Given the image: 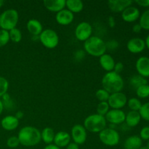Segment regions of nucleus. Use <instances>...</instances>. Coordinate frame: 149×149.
<instances>
[{
  "instance_id": "43",
  "label": "nucleus",
  "mask_w": 149,
  "mask_h": 149,
  "mask_svg": "<svg viewBox=\"0 0 149 149\" xmlns=\"http://www.w3.org/2000/svg\"><path fill=\"white\" fill-rule=\"evenodd\" d=\"M108 24H109V27L113 28L116 26V20L113 16H109L108 17Z\"/></svg>"
},
{
  "instance_id": "21",
  "label": "nucleus",
  "mask_w": 149,
  "mask_h": 149,
  "mask_svg": "<svg viewBox=\"0 0 149 149\" xmlns=\"http://www.w3.org/2000/svg\"><path fill=\"white\" fill-rule=\"evenodd\" d=\"M99 63L102 68L107 72L113 71L116 63L113 57L108 53L103 54L99 58Z\"/></svg>"
},
{
  "instance_id": "5",
  "label": "nucleus",
  "mask_w": 149,
  "mask_h": 149,
  "mask_svg": "<svg viewBox=\"0 0 149 149\" xmlns=\"http://www.w3.org/2000/svg\"><path fill=\"white\" fill-rule=\"evenodd\" d=\"M19 20L18 12L15 9H7L0 15V28L10 31L16 28Z\"/></svg>"
},
{
  "instance_id": "45",
  "label": "nucleus",
  "mask_w": 149,
  "mask_h": 149,
  "mask_svg": "<svg viewBox=\"0 0 149 149\" xmlns=\"http://www.w3.org/2000/svg\"><path fill=\"white\" fill-rule=\"evenodd\" d=\"M65 149H79V146L77 145L75 143H70L66 147Z\"/></svg>"
},
{
  "instance_id": "37",
  "label": "nucleus",
  "mask_w": 149,
  "mask_h": 149,
  "mask_svg": "<svg viewBox=\"0 0 149 149\" xmlns=\"http://www.w3.org/2000/svg\"><path fill=\"white\" fill-rule=\"evenodd\" d=\"M106 50L113 51L119 47V42L116 39H110L106 42Z\"/></svg>"
},
{
  "instance_id": "50",
  "label": "nucleus",
  "mask_w": 149,
  "mask_h": 149,
  "mask_svg": "<svg viewBox=\"0 0 149 149\" xmlns=\"http://www.w3.org/2000/svg\"><path fill=\"white\" fill-rule=\"evenodd\" d=\"M4 1H3V0H0V7H2L3 5H4Z\"/></svg>"
},
{
  "instance_id": "4",
  "label": "nucleus",
  "mask_w": 149,
  "mask_h": 149,
  "mask_svg": "<svg viewBox=\"0 0 149 149\" xmlns=\"http://www.w3.org/2000/svg\"><path fill=\"white\" fill-rule=\"evenodd\" d=\"M107 122L105 116L97 113L89 115L84 120V127L88 132L92 133H100L106 128Z\"/></svg>"
},
{
  "instance_id": "19",
  "label": "nucleus",
  "mask_w": 149,
  "mask_h": 149,
  "mask_svg": "<svg viewBox=\"0 0 149 149\" xmlns=\"http://www.w3.org/2000/svg\"><path fill=\"white\" fill-rule=\"evenodd\" d=\"M18 125L19 120L13 115L4 116L1 121V126L4 130L13 131L17 129Z\"/></svg>"
},
{
  "instance_id": "6",
  "label": "nucleus",
  "mask_w": 149,
  "mask_h": 149,
  "mask_svg": "<svg viewBox=\"0 0 149 149\" xmlns=\"http://www.w3.org/2000/svg\"><path fill=\"white\" fill-rule=\"evenodd\" d=\"M39 40L45 47L47 49H55L59 44V36L53 29H44L39 36Z\"/></svg>"
},
{
  "instance_id": "26",
  "label": "nucleus",
  "mask_w": 149,
  "mask_h": 149,
  "mask_svg": "<svg viewBox=\"0 0 149 149\" xmlns=\"http://www.w3.org/2000/svg\"><path fill=\"white\" fill-rule=\"evenodd\" d=\"M129 84L132 88H133L134 90H136L138 87H141L143 84H148V81H147L146 79L141 77L139 74H135V75H133L130 77Z\"/></svg>"
},
{
  "instance_id": "24",
  "label": "nucleus",
  "mask_w": 149,
  "mask_h": 149,
  "mask_svg": "<svg viewBox=\"0 0 149 149\" xmlns=\"http://www.w3.org/2000/svg\"><path fill=\"white\" fill-rule=\"evenodd\" d=\"M65 7H67V10L75 14L82 11L84 9V3L81 0H66Z\"/></svg>"
},
{
  "instance_id": "44",
  "label": "nucleus",
  "mask_w": 149,
  "mask_h": 149,
  "mask_svg": "<svg viewBox=\"0 0 149 149\" xmlns=\"http://www.w3.org/2000/svg\"><path fill=\"white\" fill-rule=\"evenodd\" d=\"M141 31H142V28L140 26L139 23H136V24L133 25V26H132V31L134 33H140Z\"/></svg>"
},
{
  "instance_id": "2",
  "label": "nucleus",
  "mask_w": 149,
  "mask_h": 149,
  "mask_svg": "<svg viewBox=\"0 0 149 149\" xmlns=\"http://www.w3.org/2000/svg\"><path fill=\"white\" fill-rule=\"evenodd\" d=\"M103 89L109 92L110 94L122 92L125 86V81L120 74L110 71L103 77L101 80Z\"/></svg>"
},
{
  "instance_id": "14",
  "label": "nucleus",
  "mask_w": 149,
  "mask_h": 149,
  "mask_svg": "<svg viewBox=\"0 0 149 149\" xmlns=\"http://www.w3.org/2000/svg\"><path fill=\"white\" fill-rule=\"evenodd\" d=\"M133 3L132 0H109L108 1L109 8L113 13H122Z\"/></svg>"
},
{
  "instance_id": "3",
  "label": "nucleus",
  "mask_w": 149,
  "mask_h": 149,
  "mask_svg": "<svg viewBox=\"0 0 149 149\" xmlns=\"http://www.w3.org/2000/svg\"><path fill=\"white\" fill-rule=\"evenodd\" d=\"M84 50L88 55L99 57L106 53V42L97 36H92L84 42Z\"/></svg>"
},
{
  "instance_id": "7",
  "label": "nucleus",
  "mask_w": 149,
  "mask_h": 149,
  "mask_svg": "<svg viewBox=\"0 0 149 149\" xmlns=\"http://www.w3.org/2000/svg\"><path fill=\"white\" fill-rule=\"evenodd\" d=\"M99 134V139L103 144L113 147L117 146L120 141V135L113 128H105Z\"/></svg>"
},
{
  "instance_id": "28",
  "label": "nucleus",
  "mask_w": 149,
  "mask_h": 149,
  "mask_svg": "<svg viewBox=\"0 0 149 149\" xmlns=\"http://www.w3.org/2000/svg\"><path fill=\"white\" fill-rule=\"evenodd\" d=\"M127 105L128 107L131 111H139L140 109L142 106V103L138 97H131V98L127 100Z\"/></svg>"
},
{
  "instance_id": "15",
  "label": "nucleus",
  "mask_w": 149,
  "mask_h": 149,
  "mask_svg": "<svg viewBox=\"0 0 149 149\" xmlns=\"http://www.w3.org/2000/svg\"><path fill=\"white\" fill-rule=\"evenodd\" d=\"M141 16V13L138 7L130 6L122 13V17L124 21L127 23H132L138 20Z\"/></svg>"
},
{
  "instance_id": "41",
  "label": "nucleus",
  "mask_w": 149,
  "mask_h": 149,
  "mask_svg": "<svg viewBox=\"0 0 149 149\" xmlns=\"http://www.w3.org/2000/svg\"><path fill=\"white\" fill-rule=\"evenodd\" d=\"M124 70V64L122 62H117L115 63L114 68H113V71L117 74H120L121 72Z\"/></svg>"
},
{
  "instance_id": "25",
  "label": "nucleus",
  "mask_w": 149,
  "mask_h": 149,
  "mask_svg": "<svg viewBox=\"0 0 149 149\" xmlns=\"http://www.w3.org/2000/svg\"><path fill=\"white\" fill-rule=\"evenodd\" d=\"M55 132L52 128L45 127L42 130L41 132V141H43L45 143L49 145V144H52L54 141V138H55Z\"/></svg>"
},
{
  "instance_id": "42",
  "label": "nucleus",
  "mask_w": 149,
  "mask_h": 149,
  "mask_svg": "<svg viewBox=\"0 0 149 149\" xmlns=\"http://www.w3.org/2000/svg\"><path fill=\"white\" fill-rule=\"evenodd\" d=\"M138 5L143 7H149V0H136L135 1Z\"/></svg>"
},
{
  "instance_id": "29",
  "label": "nucleus",
  "mask_w": 149,
  "mask_h": 149,
  "mask_svg": "<svg viewBox=\"0 0 149 149\" xmlns=\"http://www.w3.org/2000/svg\"><path fill=\"white\" fill-rule=\"evenodd\" d=\"M9 35H10V39L14 43H19L23 38L21 31L17 28H15L10 30L9 31Z\"/></svg>"
},
{
  "instance_id": "51",
  "label": "nucleus",
  "mask_w": 149,
  "mask_h": 149,
  "mask_svg": "<svg viewBox=\"0 0 149 149\" xmlns=\"http://www.w3.org/2000/svg\"><path fill=\"white\" fill-rule=\"evenodd\" d=\"M139 149H148V148H147L146 146H141Z\"/></svg>"
},
{
  "instance_id": "47",
  "label": "nucleus",
  "mask_w": 149,
  "mask_h": 149,
  "mask_svg": "<svg viewBox=\"0 0 149 149\" xmlns=\"http://www.w3.org/2000/svg\"><path fill=\"white\" fill-rule=\"evenodd\" d=\"M15 116V117L19 120V119H22V118L23 117V113L22 111H18L17 112H16Z\"/></svg>"
},
{
  "instance_id": "12",
  "label": "nucleus",
  "mask_w": 149,
  "mask_h": 149,
  "mask_svg": "<svg viewBox=\"0 0 149 149\" xmlns=\"http://www.w3.org/2000/svg\"><path fill=\"white\" fill-rule=\"evenodd\" d=\"M127 48L132 54L141 53L146 48L145 40L139 37L132 38L127 43Z\"/></svg>"
},
{
  "instance_id": "13",
  "label": "nucleus",
  "mask_w": 149,
  "mask_h": 149,
  "mask_svg": "<svg viewBox=\"0 0 149 149\" xmlns=\"http://www.w3.org/2000/svg\"><path fill=\"white\" fill-rule=\"evenodd\" d=\"M135 68L141 77L144 78L149 77V58L147 56H141L135 63Z\"/></svg>"
},
{
  "instance_id": "33",
  "label": "nucleus",
  "mask_w": 149,
  "mask_h": 149,
  "mask_svg": "<svg viewBox=\"0 0 149 149\" xmlns=\"http://www.w3.org/2000/svg\"><path fill=\"white\" fill-rule=\"evenodd\" d=\"M138 112L141 115V119L149 122V102L142 104V106Z\"/></svg>"
},
{
  "instance_id": "35",
  "label": "nucleus",
  "mask_w": 149,
  "mask_h": 149,
  "mask_svg": "<svg viewBox=\"0 0 149 149\" xmlns=\"http://www.w3.org/2000/svg\"><path fill=\"white\" fill-rule=\"evenodd\" d=\"M9 88V82L7 79L0 77V97L7 93Z\"/></svg>"
},
{
  "instance_id": "1",
  "label": "nucleus",
  "mask_w": 149,
  "mask_h": 149,
  "mask_svg": "<svg viewBox=\"0 0 149 149\" xmlns=\"http://www.w3.org/2000/svg\"><path fill=\"white\" fill-rule=\"evenodd\" d=\"M20 144L26 147L35 146L41 141V132L33 126H25L17 134Z\"/></svg>"
},
{
  "instance_id": "36",
  "label": "nucleus",
  "mask_w": 149,
  "mask_h": 149,
  "mask_svg": "<svg viewBox=\"0 0 149 149\" xmlns=\"http://www.w3.org/2000/svg\"><path fill=\"white\" fill-rule=\"evenodd\" d=\"M20 145V141L17 136H11L7 139V146L10 148H15Z\"/></svg>"
},
{
  "instance_id": "16",
  "label": "nucleus",
  "mask_w": 149,
  "mask_h": 149,
  "mask_svg": "<svg viewBox=\"0 0 149 149\" xmlns=\"http://www.w3.org/2000/svg\"><path fill=\"white\" fill-rule=\"evenodd\" d=\"M55 20L61 26H68L74 20V14L67 9H63L56 13Z\"/></svg>"
},
{
  "instance_id": "10",
  "label": "nucleus",
  "mask_w": 149,
  "mask_h": 149,
  "mask_svg": "<svg viewBox=\"0 0 149 149\" xmlns=\"http://www.w3.org/2000/svg\"><path fill=\"white\" fill-rule=\"evenodd\" d=\"M71 138L74 143L80 146L84 144L87 141V132L84 126L81 125H75L71 130Z\"/></svg>"
},
{
  "instance_id": "18",
  "label": "nucleus",
  "mask_w": 149,
  "mask_h": 149,
  "mask_svg": "<svg viewBox=\"0 0 149 149\" xmlns=\"http://www.w3.org/2000/svg\"><path fill=\"white\" fill-rule=\"evenodd\" d=\"M45 8L52 13H58L65 7V0H44Z\"/></svg>"
},
{
  "instance_id": "27",
  "label": "nucleus",
  "mask_w": 149,
  "mask_h": 149,
  "mask_svg": "<svg viewBox=\"0 0 149 149\" xmlns=\"http://www.w3.org/2000/svg\"><path fill=\"white\" fill-rule=\"evenodd\" d=\"M139 24L142 29L149 31V10L144 11L139 17Z\"/></svg>"
},
{
  "instance_id": "9",
  "label": "nucleus",
  "mask_w": 149,
  "mask_h": 149,
  "mask_svg": "<svg viewBox=\"0 0 149 149\" xmlns=\"http://www.w3.org/2000/svg\"><path fill=\"white\" fill-rule=\"evenodd\" d=\"M127 97L125 93L119 92L110 94L107 102L111 109H122L127 105Z\"/></svg>"
},
{
  "instance_id": "23",
  "label": "nucleus",
  "mask_w": 149,
  "mask_h": 149,
  "mask_svg": "<svg viewBox=\"0 0 149 149\" xmlns=\"http://www.w3.org/2000/svg\"><path fill=\"white\" fill-rule=\"evenodd\" d=\"M141 117L138 111H130L126 114L125 122L129 127H135L141 122Z\"/></svg>"
},
{
  "instance_id": "52",
  "label": "nucleus",
  "mask_w": 149,
  "mask_h": 149,
  "mask_svg": "<svg viewBox=\"0 0 149 149\" xmlns=\"http://www.w3.org/2000/svg\"><path fill=\"white\" fill-rule=\"evenodd\" d=\"M146 147H147V148L149 149V141H148V144H147Z\"/></svg>"
},
{
  "instance_id": "49",
  "label": "nucleus",
  "mask_w": 149,
  "mask_h": 149,
  "mask_svg": "<svg viewBox=\"0 0 149 149\" xmlns=\"http://www.w3.org/2000/svg\"><path fill=\"white\" fill-rule=\"evenodd\" d=\"M145 43H146V47H147L149 49V34L146 36V38Z\"/></svg>"
},
{
  "instance_id": "8",
  "label": "nucleus",
  "mask_w": 149,
  "mask_h": 149,
  "mask_svg": "<svg viewBox=\"0 0 149 149\" xmlns=\"http://www.w3.org/2000/svg\"><path fill=\"white\" fill-rule=\"evenodd\" d=\"M92 33H93V27L90 23L86 21H82L79 23L74 31L77 39L81 42H85L86 40H87L92 36Z\"/></svg>"
},
{
  "instance_id": "38",
  "label": "nucleus",
  "mask_w": 149,
  "mask_h": 149,
  "mask_svg": "<svg viewBox=\"0 0 149 149\" xmlns=\"http://www.w3.org/2000/svg\"><path fill=\"white\" fill-rule=\"evenodd\" d=\"M140 138L143 141H149V127L145 126L140 131Z\"/></svg>"
},
{
  "instance_id": "30",
  "label": "nucleus",
  "mask_w": 149,
  "mask_h": 149,
  "mask_svg": "<svg viewBox=\"0 0 149 149\" xmlns=\"http://www.w3.org/2000/svg\"><path fill=\"white\" fill-rule=\"evenodd\" d=\"M136 95L139 98H146L149 97V84H143L135 90Z\"/></svg>"
},
{
  "instance_id": "11",
  "label": "nucleus",
  "mask_w": 149,
  "mask_h": 149,
  "mask_svg": "<svg viewBox=\"0 0 149 149\" xmlns=\"http://www.w3.org/2000/svg\"><path fill=\"white\" fill-rule=\"evenodd\" d=\"M126 113L122 109H110L105 116L106 120L111 125H119L125 122Z\"/></svg>"
},
{
  "instance_id": "32",
  "label": "nucleus",
  "mask_w": 149,
  "mask_h": 149,
  "mask_svg": "<svg viewBox=\"0 0 149 149\" xmlns=\"http://www.w3.org/2000/svg\"><path fill=\"white\" fill-rule=\"evenodd\" d=\"M96 98L100 102H107L110 96V93L104 89H99L95 93Z\"/></svg>"
},
{
  "instance_id": "39",
  "label": "nucleus",
  "mask_w": 149,
  "mask_h": 149,
  "mask_svg": "<svg viewBox=\"0 0 149 149\" xmlns=\"http://www.w3.org/2000/svg\"><path fill=\"white\" fill-rule=\"evenodd\" d=\"M85 55L86 52L84 49H77L74 53V59H75L76 61H78V62L84 60V58H85Z\"/></svg>"
},
{
  "instance_id": "40",
  "label": "nucleus",
  "mask_w": 149,
  "mask_h": 149,
  "mask_svg": "<svg viewBox=\"0 0 149 149\" xmlns=\"http://www.w3.org/2000/svg\"><path fill=\"white\" fill-rule=\"evenodd\" d=\"M2 103L4 104V108H9L13 105V101L11 100V97L8 93H6L2 96Z\"/></svg>"
},
{
  "instance_id": "31",
  "label": "nucleus",
  "mask_w": 149,
  "mask_h": 149,
  "mask_svg": "<svg viewBox=\"0 0 149 149\" xmlns=\"http://www.w3.org/2000/svg\"><path fill=\"white\" fill-rule=\"evenodd\" d=\"M109 110H110V107L108 102H100L97 104V109H96V111H97L96 113L105 116L106 113L109 111Z\"/></svg>"
},
{
  "instance_id": "17",
  "label": "nucleus",
  "mask_w": 149,
  "mask_h": 149,
  "mask_svg": "<svg viewBox=\"0 0 149 149\" xmlns=\"http://www.w3.org/2000/svg\"><path fill=\"white\" fill-rule=\"evenodd\" d=\"M71 135L65 131H60L55 133L54 138V144L61 148H65L71 143Z\"/></svg>"
},
{
  "instance_id": "34",
  "label": "nucleus",
  "mask_w": 149,
  "mask_h": 149,
  "mask_svg": "<svg viewBox=\"0 0 149 149\" xmlns=\"http://www.w3.org/2000/svg\"><path fill=\"white\" fill-rule=\"evenodd\" d=\"M10 35L9 31L5 30H0V47L5 46L10 42Z\"/></svg>"
},
{
  "instance_id": "46",
  "label": "nucleus",
  "mask_w": 149,
  "mask_h": 149,
  "mask_svg": "<svg viewBox=\"0 0 149 149\" xmlns=\"http://www.w3.org/2000/svg\"><path fill=\"white\" fill-rule=\"evenodd\" d=\"M43 149H61L59 147H58L57 146H55V144H49V145L46 146Z\"/></svg>"
},
{
  "instance_id": "20",
  "label": "nucleus",
  "mask_w": 149,
  "mask_h": 149,
  "mask_svg": "<svg viewBox=\"0 0 149 149\" xmlns=\"http://www.w3.org/2000/svg\"><path fill=\"white\" fill-rule=\"evenodd\" d=\"M26 29L32 36H39L44 30L42 23L36 19L29 20L26 23Z\"/></svg>"
},
{
  "instance_id": "22",
  "label": "nucleus",
  "mask_w": 149,
  "mask_h": 149,
  "mask_svg": "<svg viewBox=\"0 0 149 149\" xmlns=\"http://www.w3.org/2000/svg\"><path fill=\"white\" fill-rule=\"evenodd\" d=\"M143 141L138 135H132L124 142V149H139L142 146Z\"/></svg>"
},
{
  "instance_id": "48",
  "label": "nucleus",
  "mask_w": 149,
  "mask_h": 149,
  "mask_svg": "<svg viewBox=\"0 0 149 149\" xmlns=\"http://www.w3.org/2000/svg\"><path fill=\"white\" fill-rule=\"evenodd\" d=\"M4 104H3L2 103V100H0V115L2 113L3 111H4Z\"/></svg>"
}]
</instances>
